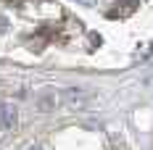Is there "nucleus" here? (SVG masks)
<instances>
[{"instance_id":"nucleus-1","label":"nucleus","mask_w":153,"mask_h":150,"mask_svg":"<svg viewBox=\"0 0 153 150\" xmlns=\"http://www.w3.org/2000/svg\"><path fill=\"white\" fill-rule=\"evenodd\" d=\"M56 105H58V95H56V92H40V95L34 98V108H37L40 113L56 111Z\"/></svg>"},{"instance_id":"nucleus-2","label":"nucleus","mask_w":153,"mask_h":150,"mask_svg":"<svg viewBox=\"0 0 153 150\" xmlns=\"http://www.w3.org/2000/svg\"><path fill=\"white\" fill-rule=\"evenodd\" d=\"M76 3H82V5H95L98 0H76Z\"/></svg>"},{"instance_id":"nucleus-3","label":"nucleus","mask_w":153,"mask_h":150,"mask_svg":"<svg viewBox=\"0 0 153 150\" xmlns=\"http://www.w3.org/2000/svg\"><path fill=\"white\" fill-rule=\"evenodd\" d=\"M27 150H42V148H40V145H29Z\"/></svg>"}]
</instances>
